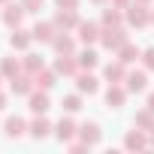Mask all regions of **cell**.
Returning a JSON list of instances; mask_svg holds the SVG:
<instances>
[{
    "label": "cell",
    "mask_w": 154,
    "mask_h": 154,
    "mask_svg": "<svg viewBox=\"0 0 154 154\" xmlns=\"http://www.w3.org/2000/svg\"><path fill=\"white\" fill-rule=\"evenodd\" d=\"M33 82H36V88L48 91V88L57 82V72H54V69H39V72H33Z\"/></svg>",
    "instance_id": "18"
},
{
    "label": "cell",
    "mask_w": 154,
    "mask_h": 154,
    "mask_svg": "<svg viewBox=\"0 0 154 154\" xmlns=\"http://www.w3.org/2000/svg\"><path fill=\"white\" fill-rule=\"evenodd\" d=\"M6 106V94H0V109H3Z\"/></svg>",
    "instance_id": "34"
},
{
    "label": "cell",
    "mask_w": 154,
    "mask_h": 154,
    "mask_svg": "<svg viewBox=\"0 0 154 154\" xmlns=\"http://www.w3.org/2000/svg\"><path fill=\"white\" fill-rule=\"evenodd\" d=\"M0 75H3V72H0Z\"/></svg>",
    "instance_id": "40"
},
{
    "label": "cell",
    "mask_w": 154,
    "mask_h": 154,
    "mask_svg": "<svg viewBox=\"0 0 154 154\" xmlns=\"http://www.w3.org/2000/svg\"><path fill=\"white\" fill-rule=\"evenodd\" d=\"M112 6H118V9H124V6H127V0H112Z\"/></svg>",
    "instance_id": "32"
},
{
    "label": "cell",
    "mask_w": 154,
    "mask_h": 154,
    "mask_svg": "<svg viewBox=\"0 0 154 154\" xmlns=\"http://www.w3.org/2000/svg\"><path fill=\"white\" fill-rule=\"evenodd\" d=\"M100 24H94V21H79V39L82 42H97L100 39Z\"/></svg>",
    "instance_id": "6"
},
{
    "label": "cell",
    "mask_w": 154,
    "mask_h": 154,
    "mask_svg": "<svg viewBox=\"0 0 154 154\" xmlns=\"http://www.w3.org/2000/svg\"><path fill=\"white\" fill-rule=\"evenodd\" d=\"M48 133H51V124H48V121H45L42 115L30 121V136H33V139H45Z\"/></svg>",
    "instance_id": "20"
},
{
    "label": "cell",
    "mask_w": 154,
    "mask_h": 154,
    "mask_svg": "<svg viewBox=\"0 0 154 154\" xmlns=\"http://www.w3.org/2000/svg\"><path fill=\"white\" fill-rule=\"evenodd\" d=\"M118 24H121V12H118V6H109L103 12V27H118Z\"/></svg>",
    "instance_id": "25"
},
{
    "label": "cell",
    "mask_w": 154,
    "mask_h": 154,
    "mask_svg": "<svg viewBox=\"0 0 154 154\" xmlns=\"http://www.w3.org/2000/svg\"><path fill=\"white\" fill-rule=\"evenodd\" d=\"M57 36V24L54 21H36V27H33V39H39V42H51Z\"/></svg>",
    "instance_id": "3"
},
{
    "label": "cell",
    "mask_w": 154,
    "mask_h": 154,
    "mask_svg": "<svg viewBox=\"0 0 154 154\" xmlns=\"http://www.w3.org/2000/svg\"><path fill=\"white\" fill-rule=\"evenodd\" d=\"M136 3H142V6H148V0H136Z\"/></svg>",
    "instance_id": "36"
},
{
    "label": "cell",
    "mask_w": 154,
    "mask_h": 154,
    "mask_svg": "<svg viewBox=\"0 0 154 154\" xmlns=\"http://www.w3.org/2000/svg\"><path fill=\"white\" fill-rule=\"evenodd\" d=\"M75 85H79L82 94H97V88H100L91 72H75Z\"/></svg>",
    "instance_id": "14"
},
{
    "label": "cell",
    "mask_w": 154,
    "mask_h": 154,
    "mask_svg": "<svg viewBox=\"0 0 154 154\" xmlns=\"http://www.w3.org/2000/svg\"><path fill=\"white\" fill-rule=\"evenodd\" d=\"M9 82H12V85H9V88H12V94H30V91H33V85H36L30 72H27V75H12Z\"/></svg>",
    "instance_id": "10"
},
{
    "label": "cell",
    "mask_w": 154,
    "mask_h": 154,
    "mask_svg": "<svg viewBox=\"0 0 154 154\" xmlns=\"http://www.w3.org/2000/svg\"><path fill=\"white\" fill-rule=\"evenodd\" d=\"M54 72H57V75H75V72H79V57L60 54V57L54 60Z\"/></svg>",
    "instance_id": "2"
},
{
    "label": "cell",
    "mask_w": 154,
    "mask_h": 154,
    "mask_svg": "<svg viewBox=\"0 0 154 154\" xmlns=\"http://www.w3.org/2000/svg\"><path fill=\"white\" fill-rule=\"evenodd\" d=\"M148 109H151V112H154V94H151V97H148Z\"/></svg>",
    "instance_id": "33"
},
{
    "label": "cell",
    "mask_w": 154,
    "mask_h": 154,
    "mask_svg": "<svg viewBox=\"0 0 154 154\" xmlns=\"http://www.w3.org/2000/svg\"><path fill=\"white\" fill-rule=\"evenodd\" d=\"M148 145H154V130H151V139H148Z\"/></svg>",
    "instance_id": "35"
},
{
    "label": "cell",
    "mask_w": 154,
    "mask_h": 154,
    "mask_svg": "<svg viewBox=\"0 0 154 154\" xmlns=\"http://www.w3.org/2000/svg\"><path fill=\"white\" fill-rule=\"evenodd\" d=\"M57 6H60V9H75V6H79V0H57Z\"/></svg>",
    "instance_id": "31"
},
{
    "label": "cell",
    "mask_w": 154,
    "mask_h": 154,
    "mask_svg": "<svg viewBox=\"0 0 154 154\" xmlns=\"http://www.w3.org/2000/svg\"><path fill=\"white\" fill-rule=\"evenodd\" d=\"M18 69H21V63H18L15 57H3V63H0V72L9 75V79H12V75H18Z\"/></svg>",
    "instance_id": "26"
},
{
    "label": "cell",
    "mask_w": 154,
    "mask_h": 154,
    "mask_svg": "<svg viewBox=\"0 0 154 154\" xmlns=\"http://www.w3.org/2000/svg\"><path fill=\"white\" fill-rule=\"evenodd\" d=\"M30 42H33V30H21V27H15V33L9 36V45H12L15 51H24Z\"/></svg>",
    "instance_id": "7"
},
{
    "label": "cell",
    "mask_w": 154,
    "mask_h": 154,
    "mask_svg": "<svg viewBox=\"0 0 154 154\" xmlns=\"http://www.w3.org/2000/svg\"><path fill=\"white\" fill-rule=\"evenodd\" d=\"M136 57H142V51H139L136 45H130V42H124V45L118 48V60H124V63H133Z\"/></svg>",
    "instance_id": "22"
},
{
    "label": "cell",
    "mask_w": 154,
    "mask_h": 154,
    "mask_svg": "<svg viewBox=\"0 0 154 154\" xmlns=\"http://www.w3.org/2000/svg\"><path fill=\"white\" fill-rule=\"evenodd\" d=\"M54 24H57V27H63V30L79 27V15H75V9H60V12L54 15Z\"/></svg>",
    "instance_id": "13"
},
{
    "label": "cell",
    "mask_w": 154,
    "mask_h": 154,
    "mask_svg": "<svg viewBox=\"0 0 154 154\" xmlns=\"http://www.w3.org/2000/svg\"><path fill=\"white\" fill-rule=\"evenodd\" d=\"M127 21H130L133 27H145V24L151 21V15H148V9H145L142 3H136V6H130V12H127Z\"/></svg>",
    "instance_id": "5"
},
{
    "label": "cell",
    "mask_w": 154,
    "mask_h": 154,
    "mask_svg": "<svg viewBox=\"0 0 154 154\" xmlns=\"http://www.w3.org/2000/svg\"><path fill=\"white\" fill-rule=\"evenodd\" d=\"M100 42H103V48H109V51H118V48L127 42V33H124L121 27H106V30L100 33Z\"/></svg>",
    "instance_id": "1"
},
{
    "label": "cell",
    "mask_w": 154,
    "mask_h": 154,
    "mask_svg": "<svg viewBox=\"0 0 154 154\" xmlns=\"http://www.w3.org/2000/svg\"><path fill=\"white\" fill-rule=\"evenodd\" d=\"M151 21H154V12H151Z\"/></svg>",
    "instance_id": "38"
},
{
    "label": "cell",
    "mask_w": 154,
    "mask_h": 154,
    "mask_svg": "<svg viewBox=\"0 0 154 154\" xmlns=\"http://www.w3.org/2000/svg\"><path fill=\"white\" fill-rule=\"evenodd\" d=\"M75 133H79V130H75V124L69 121V118H60L57 121V127H54V136L60 139V142H72V136Z\"/></svg>",
    "instance_id": "11"
},
{
    "label": "cell",
    "mask_w": 154,
    "mask_h": 154,
    "mask_svg": "<svg viewBox=\"0 0 154 154\" xmlns=\"http://www.w3.org/2000/svg\"><path fill=\"white\" fill-rule=\"evenodd\" d=\"M127 94H130V91H127V88H121V82H115V85L106 91V103H109L112 109H121V106L127 103Z\"/></svg>",
    "instance_id": "4"
},
{
    "label": "cell",
    "mask_w": 154,
    "mask_h": 154,
    "mask_svg": "<svg viewBox=\"0 0 154 154\" xmlns=\"http://www.w3.org/2000/svg\"><path fill=\"white\" fill-rule=\"evenodd\" d=\"M21 18H24V6H15V3H9L6 6V12H3V21H6V27H21Z\"/></svg>",
    "instance_id": "12"
},
{
    "label": "cell",
    "mask_w": 154,
    "mask_h": 154,
    "mask_svg": "<svg viewBox=\"0 0 154 154\" xmlns=\"http://www.w3.org/2000/svg\"><path fill=\"white\" fill-rule=\"evenodd\" d=\"M21 6H24V12H39L42 0H21Z\"/></svg>",
    "instance_id": "29"
},
{
    "label": "cell",
    "mask_w": 154,
    "mask_h": 154,
    "mask_svg": "<svg viewBox=\"0 0 154 154\" xmlns=\"http://www.w3.org/2000/svg\"><path fill=\"white\" fill-rule=\"evenodd\" d=\"M63 109H66V112H79V109H82V97H79V94L63 97Z\"/></svg>",
    "instance_id": "28"
},
{
    "label": "cell",
    "mask_w": 154,
    "mask_h": 154,
    "mask_svg": "<svg viewBox=\"0 0 154 154\" xmlns=\"http://www.w3.org/2000/svg\"><path fill=\"white\" fill-rule=\"evenodd\" d=\"M79 136H82V142L85 145H100V139H103V133H100V127L91 121V124H82L79 127Z\"/></svg>",
    "instance_id": "8"
},
{
    "label": "cell",
    "mask_w": 154,
    "mask_h": 154,
    "mask_svg": "<svg viewBox=\"0 0 154 154\" xmlns=\"http://www.w3.org/2000/svg\"><path fill=\"white\" fill-rule=\"evenodd\" d=\"M0 3H6V0H0Z\"/></svg>",
    "instance_id": "39"
},
{
    "label": "cell",
    "mask_w": 154,
    "mask_h": 154,
    "mask_svg": "<svg viewBox=\"0 0 154 154\" xmlns=\"http://www.w3.org/2000/svg\"><path fill=\"white\" fill-rule=\"evenodd\" d=\"M27 130V124H24V118H18V115H12V118H6V136L9 139H18L21 133Z\"/></svg>",
    "instance_id": "19"
},
{
    "label": "cell",
    "mask_w": 154,
    "mask_h": 154,
    "mask_svg": "<svg viewBox=\"0 0 154 154\" xmlns=\"http://www.w3.org/2000/svg\"><path fill=\"white\" fill-rule=\"evenodd\" d=\"M94 3H106V0H94Z\"/></svg>",
    "instance_id": "37"
},
{
    "label": "cell",
    "mask_w": 154,
    "mask_h": 154,
    "mask_svg": "<svg viewBox=\"0 0 154 154\" xmlns=\"http://www.w3.org/2000/svg\"><path fill=\"white\" fill-rule=\"evenodd\" d=\"M97 63H100V57H97V51H91V48H85V51L79 54V66H82V69H94Z\"/></svg>",
    "instance_id": "24"
},
{
    "label": "cell",
    "mask_w": 154,
    "mask_h": 154,
    "mask_svg": "<svg viewBox=\"0 0 154 154\" xmlns=\"http://www.w3.org/2000/svg\"><path fill=\"white\" fill-rule=\"evenodd\" d=\"M142 60H145V66H148V69H154V45L142 51Z\"/></svg>",
    "instance_id": "30"
},
{
    "label": "cell",
    "mask_w": 154,
    "mask_h": 154,
    "mask_svg": "<svg viewBox=\"0 0 154 154\" xmlns=\"http://www.w3.org/2000/svg\"><path fill=\"white\" fill-rule=\"evenodd\" d=\"M133 127H139V130H145V133H151L154 130V112L145 106V112H136V118H133Z\"/></svg>",
    "instance_id": "17"
},
{
    "label": "cell",
    "mask_w": 154,
    "mask_h": 154,
    "mask_svg": "<svg viewBox=\"0 0 154 154\" xmlns=\"http://www.w3.org/2000/svg\"><path fill=\"white\" fill-rule=\"evenodd\" d=\"M30 112H33V115H45V112H48V94H45L42 88H39V94L30 91Z\"/></svg>",
    "instance_id": "15"
},
{
    "label": "cell",
    "mask_w": 154,
    "mask_h": 154,
    "mask_svg": "<svg viewBox=\"0 0 154 154\" xmlns=\"http://www.w3.org/2000/svg\"><path fill=\"white\" fill-rule=\"evenodd\" d=\"M148 145V139H145V130H130L127 136H124V148H145Z\"/></svg>",
    "instance_id": "21"
},
{
    "label": "cell",
    "mask_w": 154,
    "mask_h": 154,
    "mask_svg": "<svg viewBox=\"0 0 154 154\" xmlns=\"http://www.w3.org/2000/svg\"><path fill=\"white\" fill-rule=\"evenodd\" d=\"M24 69H27L30 75L39 72V69H42V57H39V54H27V57H24Z\"/></svg>",
    "instance_id": "27"
},
{
    "label": "cell",
    "mask_w": 154,
    "mask_h": 154,
    "mask_svg": "<svg viewBox=\"0 0 154 154\" xmlns=\"http://www.w3.org/2000/svg\"><path fill=\"white\" fill-rule=\"evenodd\" d=\"M127 63L124 60H115V63H106V69H103V75H106V79L115 85V82H124L127 79V69H124Z\"/></svg>",
    "instance_id": "9"
},
{
    "label": "cell",
    "mask_w": 154,
    "mask_h": 154,
    "mask_svg": "<svg viewBox=\"0 0 154 154\" xmlns=\"http://www.w3.org/2000/svg\"><path fill=\"white\" fill-rule=\"evenodd\" d=\"M51 45H54L60 54H72V48H75V42H72L66 33H63V36H54V39H51Z\"/></svg>",
    "instance_id": "23"
},
{
    "label": "cell",
    "mask_w": 154,
    "mask_h": 154,
    "mask_svg": "<svg viewBox=\"0 0 154 154\" xmlns=\"http://www.w3.org/2000/svg\"><path fill=\"white\" fill-rule=\"evenodd\" d=\"M127 85V91L130 94H139V91H145V85H148V79H145V72H127V79H124Z\"/></svg>",
    "instance_id": "16"
}]
</instances>
